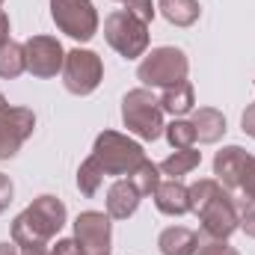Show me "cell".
<instances>
[{
	"mask_svg": "<svg viewBox=\"0 0 255 255\" xmlns=\"http://www.w3.org/2000/svg\"><path fill=\"white\" fill-rule=\"evenodd\" d=\"M187 190H190V211L202 223V235L229 241L241 229V208L217 178H199Z\"/></svg>",
	"mask_w": 255,
	"mask_h": 255,
	"instance_id": "6da1fadb",
	"label": "cell"
},
{
	"mask_svg": "<svg viewBox=\"0 0 255 255\" xmlns=\"http://www.w3.org/2000/svg\"><path fill=\"white\" fill-rule=\"evenodd\" d=\"M65 205L57 196H39L33 199L12 223V244L15 247H30V244H48L51 238L60 235L65 226Z\"/></svg>",
	"mask_w": 255,
	"mask_h": 255,
	"instance_id": "7a4b0ae2",
	"label": "cell"
},
{
	"mask_svg": "<svg viewBox=\"0 0 255 255\" xmlns=\"http://www.w3.org/2000/svg\"><path fill=\"white\" fill-rule=\"evenodd\" d=\"M122 122L130 133H136L139 139L145 142H154L160 133H163V107H160V98L139 86V89H130L125 98H122Z\"/></svg>",
	"mask_w": 255,
	"mask_h": 255,
	"instance_id": "3957f363",
	"label": "cell"
},
{
	"mask_svg": "<svg viewBox=\"0 0 255 255\" xmlns=\"http://www.w3.org/2000/svg\"><path fill=\"white\" fill-rule=\"evenodd\" d=\"M92 154L101 163L104 175H130L145 160V148L119 130H101L95 136Z\"/></svg>",
	"mask_w": 255,
	"mask_h": 255,
	"instance_id": "277c9868",
	"label": "cell"
},
{
	"mask_svg": "<svg viewBox=\"0 0 255 255\" xmlns=\"http://www.w3.org/2000/svg\"><path fill=\"white\" fill-rule=\"evenodd\" d=\"M187 71H190L187 54L181 48L163 45V48H154L148 57H142V63L136 65V80H142L145 89H154V86L166 89L187 80Z\"/></svg>",
	"mask_w": 255,
	"mask_h": 255,
	"instance_id": "5b68a950",
	"label": "cell"
},
{
	"mask_svg": "<svg viewBox=\"0 0 255 255\" xmlns=\"http://www.w3.org/2000/svg\"><path fill=\"white\" fill-rule=\"evenodd\" d=\"M104 39L119 57L136 60L148 51V24H142L125 9H116L104 21Z\"/></svg>",
	"mask_w": 255,
	"mask_h": 255,
	"instance_id": "8992f818",
	"label": "cell"
},
{
	"mask_svg": "<svg viewBox=\"0 0 255 255\" xmlns=\"http://www.w3.org/2000/svg\"><path fill=\"white\" fill-rule=\"evenodd\" d=\"M51 18L74 42H89L98 33V12L92 0H51Z\"/></svg>",
	"mask_w": 255,
	"mask_h": 255,
	"instance_id": "52a82bcc",
	"label": "cell"
},
{
	"mask_svg": "<svg viewBox=\"0 0 255 255\" xmlns=\"http://www.w3.org/2000/svg\"><path fill=\"white\" fill-rule=\"evenodd\" d=\"M104 80V63L95 51L86 48H71L65 54L63 65V83L71 95H92Z\"/></svg>",
	"mask_w": 255,
	"mask_h": 255,
	"instance_id": "ba28073f",
	"label": "cell"
},
{
	"mask_svg": "<svg viewBox=\"0 0 255 255\" xmlns=\"http://www.w3.org/2000/svg\"><path fill=\"white\" fill-rule=\"evenodd\" d=\"M36 130V113L27 107H0V160H9Z\"/></svg>",
	"mask_w": 255,
	"mask_h": 255,
	"instance_id": "9c48e42d",
	"label": "cell"
},
{
	"mask_svg": "<svg viewBox=\"0 0 255 255\" xmlns=\"http://www.w3.org/2000/svg\"><path fill=\"white\" fill-rule=\"evenodd\" d=\"M24 57H27V71L42 80L57 77L65 65V51L54 36H30L24 42Z\"/></svg>",
	"mask_w": 255,
	"mask_h": 255,
	"instance_id": "30bf717a",
	"label": "cell"
},
{
	"mask_svg": "<svg viewBox=\"0 0 255 255\" xmlns=\"http://www.w3.org/2000/svg\"><path fill=\"white\" fill-rule=\"evenodd\" d=\"M74 241L86 250V255H110L113 223L104 211H83L74 220Z\"/></svg>",
	"mask_w": 255,
	"mask_h": 255,
	"instance_id": "8fae6325",
	"label": "cell"
},
{
	"mask_svg": "<svg viewBox=\"0 0 255 255\" xmlns=\"http://www.w3.org/2000/svg\"><path fill=\"white\" fill-rule=\"evenodd\" d=\"M247 157H250V154H247L241 145H226V148L217 151V157H214V175H217V181H220L226 190H238L241 172H244V166H247Z\"/></svg>",
	"mask_w": 255,
	"mask_h": 255,
	"instance_id": "7c38bea8",
	"label": "cell"
},
{
	"mask_svg": "<svg viewBox=\"0 0 255 255\" xmlns=\"http://www.w3.org/2000/svg\"><path fill=\"white\" fill-rule=\"evenodd\" d=\"M139 199L142 196L130 184V178L113 181L110 190H107V217L110 220H128V217H133L136 208H139Z\"/></svg>",
	"mask_w": 255,
	"mask_h": 255,
	"instance_id": "4fadbf2b",
	"label": "cell"
},
{
	"mask_svg": "<svg viewBox=\"0 0 255 255\" xmlns=\"http://www.w3.org/2000/svg\"><path fill=\"white\" fill-rule=\"evenodd\" d=\"M154 205L160 214L166 217H184L190 211V190L178 181V178H169V181H160L157 190H154Z\"/></svg>",
	"mask_w": 255,
	"mask_h": 255,
	"instance_id": "5bb4252c",
	"label": "cell"
},
{
	"mask_svg": "<svg viewBox=\"0 0 255 255\" xmlns=\"http://www.w3.org/2000/svg\"><path fill=\"white\" fill-rule=\"evenodd\" d=\"M193 130H196V139L211 145V142H220L226 136V116L214 107H199L193 110V119H190Z\"/></svg>",
	"mask_w": 255,
	"mask_h": 255,
	"instance_id": "9a60e30c",
	"label": "cell"
},
{
	"mask_svg": "<svg viewBox=\"0 0 255 255\" xmlns=\"http://www.w3.org/2000/svg\"><path fill=\"white\" fill-rule=\"evenodd\" d=\"M157 247H160L163 255H196L199 235L193 229H187V226H169V229L160 232Z\"/></svg>",
	"mask_w": 255,
	"mask_h": 255,
	"instance_id": "2e32d148",
	"label": "cell"
},
{
	"mask_svg": "<svg viewBox=\"0 0 255 255\" xmlns=\"http://www.w3.org/2000/svg\"><path fill=\"white\" fill-rule=\"evenodd\" d=\"M160 107H163V113H172L175 119L193 113V107H196L193 83L190 80H181V83H175V86H166L163 95H160Z\"/></svg>",
	"mask_w": 255,
	"mask_h": 255,
	"instance_id": "e0dca14e",
	"label": "cell"
},
{
	"mask_svg": "<svg viewBox=\"0 0 255 255\" xmlns=\"http://www.w3.org/2000/svg\"><path fill=\"white\" fill-rule=\"evenodd\" d=\"M157 9L175 27H193L199 21V15H202L199 0H157Z\"/></svg>",
	"mask_w": 255,
	"mask_h": 255,
	"instance_id": "ac0fdd59",
	"label": "cell"
},
{
	"mask_svg": "<svg viewBox=\"0 0 255 255\" xmlns=\"http://www.w3.org/2000/svg\"><path fill=\"white\" fill-rule=\"evenodd\" d=\"M199 163H202V151H196V148H175V154H169V157H166L163 163H157V166H160L163 175L181 178V175L193 172Z\"/></svg>",
	"mask_w": 255,
	"mask_h": 255,
	"instance_id": "d6986e66",
	"label": "cell"
},
{
	"mask_svg": "<svg viewBox=\"0 0 255 255\" xmlns=\"http://www.w3.org/2000/svg\"><path fill=\"white\" fill-rule=\"evenodd\" d=\"M27 71V57H24V45L18 42H6L0 48V77L3 80H15Z\"/></svg>",
	"mask_w": 255,
	"mask_h": 255,
	"instance_id": "ffe728a7",
	"label": "cell"
},
{
	"mask_svg": "<svg viewBox=\"0 0 255 255\" xmlns=\"http://www.w3.org/2000/svg\"><path fill=\"white\" fill-rule=\"evenodd\" d=\"M104 169H101V163L95 160V154H89L83 163H80V169H77V187L83 196H95V193L101 190V184H104Z\"/></svg>",
	"mask_w": 255,
	"mask_h": 255,
	"instance_id": "44dd1931",
	"label": "cell"
},
{
	"mask_svg": "<svg viewBox=\"0 0 255 255\" xmlns=\"http://www.w3.org/2000/svg\"><path fill=\"white\" fill-rule=\"evenodd\" d=\"M130 178V184L136 187V193L139 196H154V190H157V184H160V166L157 163H151L148 157L128 175Z\"/></svg>",
	"mask_w": 255,
	"mask_h": 255,
	"instance_id": "7402d4cb",
	"label": "cell"
},
{
	"mask_svg": "<svg viewBox=\"0 0 255 255\" xmlns=\"http://www.w3.org/2000/svg\"><path fill=\"white\" fill-rule=\"evenodd\" d=\"M163 133H166L172 148H193V142H196V130H193V125L187 119H172L163 128Z\"/></svg>",
	"mask_w": 255,
	"mask_h": 255,
	"instance_id": "603a6c76",
	"label": "cell"
},
{
	"mask_svg": "<svg viewBox=\"0 0 255 255\" xmlns=\"http://www.w3.org/2000/svg\"><path fill=\"white\" fill-rule=\"evenodd\" d=\"M196 255H241L229 241L223 238H211V235H199V247H196Z\"/></svg>",
	"mask_w": 255,
	"mask_h": 255,
	"instance_id": "cb8c5ba5",
	"label": "cell"
},
{
	"mask_svg": "<svg viewBox=\"0 0 255 255\" xmlns=\"http://www.w3.org/2000/svg\"><path fill=\"white\" fill-rule=\"evenodd\" d=\"M125 12H130L133 18H139L142 24H151L154 21V0H125Z\"/></svg>",
	"mask_w": 255,
	"mask_h": 255,
	"instance_id": "d4e9b609",
	"label": "cell"
},
{
	"mask_svg": "<svg viewBox=\"0 0 255 255\" xmlns=\"http://www.w3.org/2000/svg\"><path fill=\"white\" fill-rule=\"evenodd\" d=\"M238 190H244L247 202H255V157L253 154L247 157V166H244V172H241V184H238Z\"/></svg>",
	"mask_w": 255,
	"mask_h": 255,
	"instance_id": "484cf974",
	"label": "cell"
},
{
	"mask_svg": "<svg viewBox=\"0 0 255 255\" xmlns=\"http://www.w3.org/2000/svg\"><path fill=\"white\" fill-rule=\"evenodd\" d=\"M51 255H86V250L74 241V238H63L51 247Z\"/></svg>",
	"mask_w": 255,
	"mask_h": 255,
	"instance_id": "4316f807",
	"label": "cell"
},
{
	"mask_svg": "<svg viewBox=\"0 0 255 255\" xmlns=\"http://www.w3.org/2000/svg\"><path fill=\"white\" fill-rule=\"evenodd\" d=\"M12 196H15V184H12V178L0 172V214L12 205Z\"/></svg>",
	"mask_w": 255,
	"mask_h": 255,
	"instance_id": "83f0119b",
	"label": "cell"
},
{
	"mask_svg": "<svg viewBox=\"0 0 255 255\" xmlns=\"http://www.w3.org/2000/svg\"><path fill=\"white\" fill-rule=\"evenodd\" d=\"M241 229L255 238V202H247L244 208H241Z\"/></svg>",
	"mask_w": 255,
	"mask_h": 255,
	"instance_id": "f1b7e54d",
	"label": "cell"
},
{
	"mask_svg": "<svg viewBox=\"0 0 255 255\" xmlns=\"http://www.w3.org/2000/svg\"><path fill=\"white\" fill-rule=\"evenodd\" d=\"M241 128H244L247 136H253L255 139V104H250V107L244 110V116H241Z\"/></svg>",
	"mask_w": 255,
	"mask_h": 255,
	"instance_id": "f546056e",
	"label": "cell"
},
{
	"mask_svg": "<svg viewBox=\"0 0 255 255\" xmlns=\"http://www.w3.org/2000/svg\"><path fill=\"white\" fill-rule=\"evenodd\" d=\"M6 42H12V39H9V15L0 9V48H3Z\"/></svg>",
	"mask_w": 255,
	"mask_h": 255,
	"instance_id": "4dcf8cb0",
	"label": "cell"
},
{
	"mask_svg": "<svg viewBox=\"0 0 255 255\" xmlns=\"http://www.w3.org/2000/svg\"><path fill=\"white\" fill-rule=\"evenodd\" d=\"M21 255H51L48 244H30V247H21Z\"/></svg>",
	"mask_w": 255,
	"mask_h": 255,
	"instance_id": "1f68e13d",
	"label": "cell"
},
{
	"mask_svg": "<svg viewBox=\"0 0 255 255\" xmlns=\"http://www.w3.org/2000/svg\"><path fill=\"white\" fill-rule=\"evenodd\" d=\"M0 255H21L15 250V244H0Z\"/></svg>",
	"mask_w": 255,
	"mask_h": 255,
	"instance_id": "d6a6232c",
	"label": "cell"
},
{
	"mask_svg": "<svg viewBox=\"0 0 255 255\" xmlns=\"http://www.w3.org/2000/svg\"><path fill=\"white\" fill-rule=\"evenodd\" d=\"M3 104H6V98H3V92H0V107H3Z\"/></svg>",
	"mask_w": 255,
	"mask_h": 255,
	"instance_id": "836d02e7",
	"label": "cell"
},
{
	"mask_svg": "<svg viewBox=\"0 0 255 255\" xmlns=\"http://www.w3.org/2000/svg\"><path fill=\"white\" fill-rule=\"evenodd\" d=\"M116 3H125V0H116Z\"/></svg>",
	"mask_w": 255,
	"mask_h": 255,
	"instance_id": "e575fe53",
	"label": "cell"
},
{
	"mask_svg": "<svg viewBox=\"0 0 255 255\" xmlns=\"http://www.w3.org/2000/svg\"><path fill=\"white\" fill-rule=\"evenodd\" d=\"M0 6H3V0H0Z\"/></svg>",
	"mask_w": 255,
	"mask_h": 255,
	"instance_id": "d590c367",
	"label": "cell"
}]
</instances>
